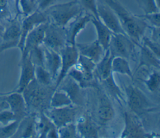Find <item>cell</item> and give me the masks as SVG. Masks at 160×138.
<instances>
[{"mask_svg":"<svg viewBox=\"0 0 160 138\" xmlns=\"http://www.w3.org/2000/svg\"><path fill=\"white\" fill-rule=\"evenodd\" d=\"M36 130L39 137H58V128L44 112L36 120Z\"/></svg>","mask_w":160,"mask_h":138,"instance_id":"cell-19","label":"cell"},{"mask_svg":"<svg viewBox=\"0 0 160 138\" xmlns=\"http://www.w3.org/2000/svg\"><path fill=\"white\" fill-rule=\"evenodd\" d=\"M21 36V25L18 21L13 22L3 34L4 43L0 46V52L4 49L18 46Z\"/></svg>","mask_w":160,"mask_h":138,"instance_id":"cell-20","label":"cell"},{"mask_svg":"<svg viewBox=\"0 0 160 138\" xmlns=\"http://www.w3.org/2000/svg\"><path fill=\"white\" fill-rule=\"evenodd\" d=\"M48 87L49 86L42 85L34 79L24 88L22 93L28 110H46L48 105L50 107V98L54 91Z\"/></svg>","mask_w":160,"mask_h":138,"instance_id":"cell-3","label":"cell"},{"mask_svg":"<svg viewBox=\"0 0 160 138\" xmlns=\"http://www.w3.org/2000/svg\"><path fill=\"white\" fill-rule=\"evenodd\" d=\"M139 17L143 19L145 21H148L152 26V27H159L160 26V13L159 12L144 14L138 15Z\"/></svg>","mask_w":160,"mask_h":138,"instance_id":"cell-39","label":"cell"},{"mask_svg":"<svg viewBox=\"0 0 160 138\" xmlns=\"http://www.w3.org/2000/svg\"><path fill=\"white\" fill-rule=\"evenodd\" d=\"M138 2L144 14L159 12V6L156 0H138Z\"/></svg>","mask_w":160,"mask_h":138,"instance_id":"cell-37","label":"cell"},{"mask_svg":"<svg viewBox=\"0 0 160 138\" xmlns=\"http://www.w3.org/2000/svg\"><path fill=\"white\" fill-rule=\"evenodd\" d=\"M104 1L105 4L116 14L126 34L139 46L148 27L146 22L138 15L129 12L118 0H104Z\"/></svg>","mask_w":160,"mask_h":138,"instance_id":"cell-1","label":"cell"},{"mask_svg":"<svg viewBox=\"0 0 160 138\" xmlns=\"http://www.w3.org/2000/svg\"><path fill=\"white\" fill-rule=\"evenodd\" d=\"M136 45L126 34L112 33L108 50L113 57L119 56L128 60L133 53Z\"/></svg>","mask_w":160,"mask_h":138,"instance_id":"cell-6","label":"cell"},{"mask_svg":"<svg viewBox=\"0 0 160 138\" xmlns=\"http://www.w3.org/2000/svg\"><path fill=\"white\" fill-rule=\"evenodd\" d=\"M58 137H78L76 125L74 122H71L58 128Z\"/></svg>","mask_w":160,"mask_h":138,"instance_id":"cell-32","label":"cell"},{"mask_svg":"<svg viewBox=\"0 0 160 138\" xmlns=\"http://www.w3.org/2000/svg\"><path fill=\"white\" fill-rule=\"evenodd\" d=\"M81 88L76 81L66 75L56 89L64 91L69 96L74 105H81L84 102Z\"/></svg>","mask_w":160,"mask_h":138,"instance_id":"cell-14","label":"cell"},{"mask_svg":"<svg viewBox=\"0 0 160 138\" xmlns=\"http://www.w3.org/2000/svg\"><path fill=\"white\" fill-rule=\"evenodd\" d=\"M9 107V105L6 100V96L0 97V110L6 109Z\"/></svg>","mask_w":160,"mask_h":138,"instance_id":"cell-43","label":"cell"},{"mask_svg":"<svg viewBox=\"0 0 160 138\" xmlns=\"http://www.w3.org/2000/svg\"><path fill=\"white\" fill-rule=\"evenodd\" d=\"M48 23L39 24L32 29L26 36L22 52V58L28 56L29 53L42 44L44 30Z\"/></svg>","mask_w":160,"mask_h":138,"instance_id":"cell-13","label":"cell"},{"mask_svg":"<svg viewBox=\"0 0 160 138\" xmlns=\"http://www.w3.org/2000/svg\"><path fill=\"white\" fill-rule=\"evenodd\" d=\"M35 65L29 55L22 58L21 72L17 88L18 92L22 93L24 88L35 79Z\"/></svg>","mask_w":160,"mask_h":138,"instance_id":"cell-16","label":"cell"},{"mask_svg":"<svg viewBox=\"0 0 160 138\" xmlns=\"http://www.w3.org/2000/svg\"><path fill=\"white\" fill-rule=\"evenodd\" d=\"M105 88L110 95L116 98L119 101H124V95L119 88L118 85L116 84L114 79L113 78L112 73L111 74L108 78L102 80Z\"/></svg>","mask_w":160,"mask_h":138,"instance_id":"cell-30","label":"cell"},{"mask_svg":"<svg viewBox=\"0 0 160 138\" xmlns=\"http://www.w3.org/2000/svg\"><path fill=\"white\" fill-rule=\"evenodd\" d=\"M6 102L17 120H22L27 115V107L21 93L14 92L6 96Z\"/></svg>","mask_w":160,"mask_h":138,"instance_id":"cell-18","label":"cell"},{"mask_svg":"<svg viewBox=\"0 0 160 138\" xmlns=\"http://www.w3.org/2000/svg\"><path fill=\"white\" fill-rule=\"evenodd\" d=\"M156 3H157V4L159 6V0H156Z\"/></svg>","mask_w":160,"mask_h":138,"instance_id":"cell-46","label":"cell"},{"mask_svg":"<svg viewBox=\"0 0 160 138\" xmlns=\"http://www.w3.org/2000/svg\"><path fill=\"white\" fill-rule=\"evenodd\" d=\"M49 22L65 27L74 18L82 13L84 9L77 0L53 4L44 11Z\"/></svg>","mask_w":160,"mask_h":138,"instance_id":"cell-2","label":"cell"},{"mask_svg":"<svg viewBox=\"0 0 160 138\" xmlns=\"http://www.w3.org/2000/svg\"><path fill=\"white\" fill-rule=\"evenodd\" d=\"M61 56V66L59 73L56 78L54 89L59 85L67 75L69 70L78 62L79 53L75 45L67 44L59 51Z\"/></svg>","mask_w":160,"mask_h":138,"instance_id":"cell-7","label":"cell"},{"mask_svg":"<svg viewBox=\"0 0 160 138\" xmlns=\"http://www.w3.org/2000/svg\"><path fill=\"white\" fill-rule=\"evenodd\" d=\"M67 75L76 81L82 88L90 85V84L85 80L84 74L82 71L76 65H74L69 70L67 73Z\"/></svg>","mask_w":160,"mask_h":138,"instance_id":"cell-33","label":"cell"},{"mask_svg":"<svg viewBox=\"0 0 160 138\" xmlns=\"http://www.w3.org/2000/svg\"><path fill=\"white\" fill-rule=\"evenodd\" d=\"M124 126L121 137H148L147 133L137 115L131 112H124Z\"/></svg>","mask_w":160,"mask_h":138,"instance_id":"cell-9","label":"cell"},{"mask_svg":"<svg viewBox=\"0 0 160 138\" xmlns=\"http://www.w3.org/2000/svg\"><path fill=\"white\" fill-rule=\"evenodd\" d=\"M92 16L91 14L83 11L65 26L67 44L72 45H76V38L77 36L85 28L88 23L91 21Z\"/></svg>","mask_w":160,"mask_h":138,"instance_id":"cell-11","label":"cell"},{"mask_svg":"<svg viewBox=\"0 0 160 138\" xmlns=\"http://www.w3.org/2000/svg\"><path fill=\"white\" fill-rule=\"evenodd\" d=\"M96 65V63L88 58L79 55L78 62L75 65L82 71L85 80L89 83L93 78Z\"/></svg>","mask_w":160,"mask_h":138,"instance_id":"cell-27","label":"cell"},{"mask_svg":"<svg viewBox=\"0 0 160 138\" xmlns=\"http://www.w3.org/2000/svg\"><path fill=\"white\" fill-rule=\"evenodd\" d=\"M139 46L140 48V58L139 64L137 70L144 66L147 67H154L159 69L160 66L159 57L157 56L145 46L140 45Z\"/></svg>","mask_w":160,"mask_h":138,"instance_id":"cell-24","label":"cell"},{"mask_svg":"<svg viewBox=\"0 0 160 138\" xmlns=\"http://www.w3.org/2000/svg\"><path fill=\"white\" fill-rule=\"evenodd\" d=\"M73 105L69 96L62 90L55 89L50 98V107L58 108Z\"/></svg>","mask_w":160,"mask_h":138,"instance_id":"cell-29","label":"cell"},{"mask_svg":"<svg viewBox=\"0 0 160 138\" xmlns=\"http://www.w3.org/2000/svg\"><path fill=\"white\" fill-rule=\"evenodd\" d=\"M0 95H2V93H0Z\"/></svg>","mask_w":160,"mask_h":138,"instance_id":"cell-47","label":"cell"},{"mask_svg":"<svg viewBox=\"0 0 160 138\" xmlns=\"http://www.w3.org/2000/svg\"><path fill=\"white\" fill-rule=\"evenodd\" d=\"M43 66L49 72L52 80H55L59 73L61 66V56L59 52L44 46Z\"/></svg>","mask_w":160,"mask_h":138,"instance_id":"cell-17","label":"cell"},{"mask_svg":"<svg viewBox=\"0 0 160 138\" xmlns=\"http://www.w3.org/2000/svg\"><path fill=\"white\" fill-rule=\"evenodd\" d=\"M91 22L96 29L97 41L102 46L103 49L106 51L108 50L109 41L112 33L99 19H97L93 16L91 18Z\"/></svg>","mask_w":160,"mask_h":138,"instance_id":"cell-21","label":"cell"},{"mask_svg":"<svg viewBox=\"0 0 160 138\" xmlns=\"http://www.w3.org/2000/svg\"><path fill=\"white\" fill-rule=\"evenodd\" d=\"M42 44L44 46L57 52L67 45L65 27L48 22L44 30Z\"/></svg>","mask_w":160,"mask_h":138,"instance_id":"cell-4","label":"cell"},{"mask_svg":"<svg viewBox=\"0 0 160 138\" xmlns=\"http://www.w3.org/2000/svg\"><path fill=\"white\" fill-rule=\"evenodd\" d=\"M48 22H49L48 17L44 11L37 9L28 15L21 26V36L18 46L21 51H22L27 34L37 26Z\"/></svg>","mask_w":160,"mask_h":138,"instance_id":"cell-10","label":"cell"},{"mask_svg":"<svg viewBox=\"0 0 160 138\" xmlns=\"http://www.w3.org/2000/svg\"><path fill=\"white\" fill-rule=\"evenodd\" d=\"M142 45L149 48L152 53H154L157 56L159 57L160 53V43L153 41L147 36H143L141 38Z\"/></svg>","mask_w":160,"mask_h":138,"instance_id":"cell-38","label":"cell"},{"mask_svg":"<svg viewBox=\"0 0 160 138\" xmlns=\"http://www.w3.org/2000/svg\"><path fill=\"white\" fill-rule=\"evenodd\" d=\"M78 2L84 11L91 14L94 18L99 19L98 15V3L96 0H79Z\"/></svg>","mask_w":160,"mask_h":138,"instance_id":"cell-36","label":"cell"},{"mask_svg":"<svg viewBox=\"0 0 160 138\" xmlns=\"http://www.w3.org/2000/svg\"><path fill=\"white\" fill-rule=\"evenodd\" d=\"M79 137H98V129L88 116H82L76 124Z\"/></svg>","mask_w":160,"mask_h":138,"instance_id":"cell-22","label":"cell"},{"mask_svg":"<svg viewBox=\"0 0 160 138\" xmlns=\"http://www.w3.org/2000/svg\"><path fill=\"white\" fill-rule=\"evenodd\" d=\"M34 74L35 80L42 85L49 86L53 80L49 72L43 66H35Z\"/></svg>","mask_w":160,"mask_h":138,"instance_id":"cell-31","label":"cell"},{"mask_svg":"<svg viewBox=\"0 0 160 138\" xmlns=\"http://www.w3.org/2000/svg\"><path fill=\"white\" fill-rule=\"evenodd\" d=\"M98 15L112 33L126 34L116 14L106 4H98Z\"/></svg>","mask_w":160,"mask_h":138,"instance_id":"cell-12","label":"cell"},{"mask_svg":"<svg viewBox=\"0 0 160 138\" xmlns=\"http://www.w3.org/2000/svg\"><path fill=\"white\" fill-rule=\"evenodd\" d=\"M159 31V27H152V33L150 39L158 43H159L160 41Z\"/></svg>","mask_w":160,"mask_h":138,"instance_id":"cell-42","label":"cell"},{"mask_svg":"<svg viewBox=\"0 0 160 138\" xmlns=\"http://www.w3.org/2000/svg\"><path fill=\"white\" fill-rule=\"evenodd\" d=\"M56 0H40L38 9L40 11H44L49 6L54 4V2Z\"/></svg>","mask_w":160,"mask_h":138,"instance_id":"cell-41","label":"cell"},{"mask_svg":"<svg viewBox=\"0 0 160 138\" xmlns=\"http://www.w3.org/2000/svg\"><path fill=\"white\" fill-rule=\"evenodd\" d=\"M111 69L112 73H117L121 75H125L133 78L132 72L130 68L129 63L127 59L122 57L116 56L113 57L111 63Z\"/></svg>","mask_w":160,"mask_h":138,"instance_id":"cell-28","label":"cell"},{"mask_svg":"<svg viewBox=\"0 0 160 138\" xmlns=\"http://www.w3.org/2000/svg\"><path fill=\"white\" fill-rule=\"evenodd\" d=\"M19 120H15L12 122L5 125L4 127L0 128V137H13L16 132L19 125Z\"/></svg>","mask_w":160,"mask_h":138,"instance_id":"cell-35","label":"cell"},{"mask_svg":"<svg viewBox=\"0 0 160 138\" xmlns=\"http://www.w3.org/2000/svg\"><path fill=\"white\" fill-rule=\"evenodd\" d=\"M36 135V117L31 115L24 117L20 121L18 130L13 137H32Z\"/></svg>","mask_w":160,"mask_h":138,"instance_id":"cell-23","label":"cell"},{"mask_svg":"<svg viewBox=\"0 0 160 138\" xmlns=\"http://www.w3.org/2000/svg\"><path fill=\"white\" fill-rule=\"evenodd\" d=\"M17 120L14 114L10 110H2L0 112V122L3 125H7L10 122Z\"/></svg>","mask_w":160,"mask_h":138,"instance_id":"cell-40","label":"cell"},{"mask_svg":"<svg viewBox=\"0 0 160 138\" xmlns=\"http://www.w3.org/2000/svg\"><path fill=\"white\" fill-rule=\"evenodd\" d=\"M113 56L111 55L109 51L107 50L101 60L96 65L94 72L102 81L108 78L112 73L111 69V63Z\"/></svg>","mask_w":160,"mask_h":138,"instance_id":"cell-25","label":"cell"},{"mask_svg":"<svg viewBox=\"0 0 160 138\" xmlns=\"http://www.w3.org/2000/svg\"><path fill=\"white\" fill-rule=\"evenodd\" d=\"M144 83L149 91L151 92H156L160 85V75L159 72L154 71L144 80Z\"/></svg>","mask_w":160,"mask_h":138,"instance_id":"cell-34","label":"cell"},{"mask_svg":"<svg viewBox=\"0 0 160 138\" xmlns=\"http://www.w3.org/2000/svg\"><path fill=\"white\" fill-rule=\"evenodd\" d=\"M125 93L128 105L136 115H141L152 108L146 96L136 86L131 84L126 86Z\"/></svg>","mask_w":160,"mask_h":138,"instance_id":"cell-5","label":"cell"},{"mask_svg":"<svg viewBox=\"0 0 160 138\" xmlns=\"http://www.w3.org/2000/svg\"><path fill=\"white\" fill-rule=\"evenodd\" d=\"M7 6V0H0V11L6 9Z\"/></svg>","mask_w":160,"mask_h":138,"instance_id":"cell-44","label":"cell"},{"mask_svg":"<svg viewBox=\"0 0 160 138\" xmlns=\"http://www.w3.org/2000/svg\"><path fill=\"white\" fill-rule=\"evenodd\" d=\"M97 115L101 123L105 124L112 120L114 116L113 107L106 97L101 98L97 110Z\"/></svg>","mask_w":160,"mask_h":138,"instance_id":"cell-26","label":"cell"},{"mask_svg":"<svg viewBox=\"0 0 160 138\" xmlns=\"http://www.w3.org/2000/svg\"><path fill=\"white\" fill-rule=\"evenodd\" d=\"M2 31H3V29H2V26H0V34L2 33Z\"/></svg>","mask_w":160,"mask_h":138,"instance_id":"cell-45","label":"cell"},{"mask_svg":"<svg viewBox=\"0 0 160 138\" xmlns=\"http://www.w3.org/2000/svg\"><path fill=\"white\" fill-rule=\"evenodd\" d=\"M76 46L79 55L88 58L95 63L101 60L106 51L97 40L89 43H76Z\"/></svg>","mask_w":160,"mask_h":138,"instance_id":"cell-15","label":"cell"},{"mask_svg":"<svg viewBox=\"0 0 160 138\" xmlns=\"http://www.w3.org/2000/svg\"><path fill=\"white\" fill-rule=\"evenodd\" d=\"M78 112V108L74 105L69 106L47 109L44 114L49 118L57 128L65 124L74 122Z\"/></svg>","mask_w":160,"mask_h":138,"instance_id":"cell-8","label":"cell"}]
</instances>
